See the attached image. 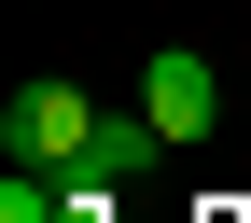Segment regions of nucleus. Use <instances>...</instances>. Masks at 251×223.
<instances>
[{
  "label": "nucleus",
  "instance_id": "1",
  "mask_svg": "<svg viewBox=\"0 0 251 223\" xmlns=\"http://www.w3.org/2000/svg\"><path fill=\"white\" fill-rule=\"evenodd\" d=\"M98 140V98H84V84H14V98H0V153H14V168H70V153Z\"/></svg>",
  "mask_w": 251,
  "mask_h": 223
},
{
  "label": "nucleus",
  "instance_id": "2",
  "mask_svg": "<svg viewBox=\"0 0 251 223\" xmlns=\"http://www.w3.org/2000/svg\"><path fill=\"white\" fill-rule=\"evenodd\" d=\"M140 112L168 125V153H181V140H209V125H224V70H209L196 42H168V56L140 70Z\"/></svg>",
  "mask_w": 251,
  "mask_h": 223
},
{
  "label": "nucleus",
  "instance_id": "3",
  "mask_svg": "<svg viewBox=\"0 0 251 223\" xmlns=\"http://www.w3.org/2000/svg\"><path fill=\"white\" fill-rule=\"evenodd\" d=\"M56 209H70L56 168H14V181H0V223H56Z\"/></svg>",
  "mask_w": 251,
  "mask_h": 223
},
{
  "label": "nucleus",
  "instance_id": "4",
  "mask_svg": "<svg viewBox=\"0 0 251 223\" xmlns=\"http://www.w3.org/2000/svg\"><path fill=\"white\" fill-rule=\"evenodd\" d=\"M56 223H112V196H98V181H70V209H56Z\"/></svg>",
  "mask_w": 251,
  "mask_h": 223
}]
</instances>
